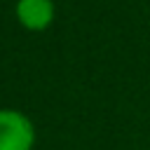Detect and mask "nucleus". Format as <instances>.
Wrapping results in <instances>:
<instances>
[{
  "instance_id": "obj_1",
  "label": "nucleus",
  "mask_w": 150,
  "mask_h": 150,
  "mask_svg": "<svg viewBox=\"0 0 150 150\" xmlns=\"http://www.w3.org/2000/svg\"><path fill=\"white\" fill-rule=\"evenodd\" d=\"M35 127L33 122L12 108H0V150H33Z\"/></svg>"
},
{
  "instance_id": "obj_2",
  "label": "nucleus",
  "mask_w": 150,
  "mask_h": 150,
  "mask_svg": "<svg viewBox=\"0 0 150 150\" xmlns=\"http://www.w3.org/2000/svg\"><path fill=\"white\" fill-rule=\"evenodd\" d=\"M16 19L26 30L40 33L54 21V2L52 0H16Z\"/></svg>"
}]
</instances>
